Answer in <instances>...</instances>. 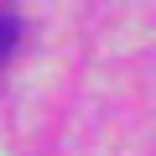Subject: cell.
Listing matches in <instances>:
<instances>
[{
    "instance_id": "1",
    "label": "cell",
    "mask_w": 156,
    "mask_h": 156,
    "mask_svg": "<svg viewBox=\"0 0 156 156\" xmlns=\"http://www.w3.org/2000/svg\"><path fill=\"white\" fill-rule=\"evenodd\" d=\"M16 42H21V16H16L11 5H0V62L16 52Z\"/></svg>"
}]
</instances>
